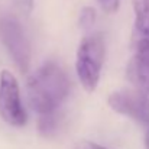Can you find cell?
Here are the masks:
<instances>
[{"label":"cell","instance_id":"cell-1","mask_svg":"<svg viewBox=\"0 0 149 149\" xmlns=\"http://www.w3.org/2000/svg\"><path fill=\"white\" fill-rule=\"evenodd\" d=\"M70 88L71 83L64 68L55 61H48L29 77L26 96L31 107L41 116L56 111L65 101Z\"/></svg>","mask_w":149,"mask_h":149},{"label":"cell","instance_id":"cell-2","mask_svg":"<svg viewBox=\"0 0 149 149\" xmlns=\"http://www.w3.org/2000/svg\"><path fill=\"white\" fill-rule=\"evenodd\" d=\"M106 44L100 33H91L81 41L77 49L75 71L81 87L87 93H93L99 86Z\"/></svg>","mask_w":149,"mask_h":149},{"label":"cell","instance_id":"cell-3","mask_svg":"<svg viewBox=\"0 0 149 149\" xmlns=\"http://www.w3.org/2000/svg\"><path fill=\"white\" fill-rule=\"evenodd\" d=\"M0 38L12 61L20 72H28L31 67V45L20 22L13 16L0 20Z\"/></svg>","mask_w":149,"mask_h":149},{"label":"cell","instance_id":"cell-4","mask_svg":"<svg viewBox=\"0 0 149 149\" xmlns=\"http://www.w3.org/2000/svg\"><path fill=\"white\" fill-rule=\"evenodd\" d=\"M0 116L13 127H22L28 122L17 80L7 70L0 72Z\"/></svg>","mask_w":149,"mask_h":149},{"label":"cell","instance_id":"cell-5","mask_svg":"<svg viewBox=\"0 0 149 149\" xmlns=\"http://www.w3.org/2000/svg\"><path fill=\"white\" fill-rule=\"evenodd\" d=\"M107 104L122 116L146 126L149 123V96L142 88H122L109 94Z\"/></svg>","mask_w":149,"mask_h":149},{"label":"cell","instance_id":"cell-6","mask_svg":"<svg viewBox=\"0 0 149 149\" xmlns=\"http://www.w3.org/2000/svg\"><path fill=\"white\" fill-rule=\"evenodd\" d=\"M135 55L127 65V78L138 88L149 84V39L135 41Z\"/></svg>","mask_w":149,"mask_h":149},{"label":"cell","instance_id":"cell-7","mask_svg":"<svg viewBox=\"0 0 149 149\" xmlns=\"http://www.w3.org/2000/svg\"><path fill=\"white\" fill-rule=\"evenodd\" d=\"M135 10L136 41L149 39V0H132Z\"/></svg>","mask_w":149,"mask_h":149},{"label":"cell","instance_id":"cell-8","mask_svg":"<svg viewBox=\"0 0 149 149\" xmlns=\"http://www.w3.org/2000/svg\"><path fill=\"white\" fill-rule=\"evenodd\" d=\"M59 127V114L58 111L41 114L38 119V130L42 136H52Z\"/></svg>","mask_w":149,"mask_h":149},{"label":"cell","instance_id":"cell-9","mask_svg":"<svg viewBox=\"0 0 149 149\" xmlns=\"http://www.w3.org/2000/svg\"><path fill=\"white\" fill-rule=\"evenodd\" d=\"M97 19V10L91 6H84L78 15V26L83 31H90Z\"/></svg>","mask_w":149,"mask_h":149},{"label":"cell","instance_id":"cell-10","mask_svg":"<svg viewBox=\"0 0 149 149\" xmlns=\"http://www.w3.org/2000/svg\"><path fill=\"white\" fill-rule=\"evenodd\" d=\"M97 3L106 13H114L119 9L120 0H97Z\"/></svg>","mask_w":149,"mask_h":149},{"label":"cell","instance_id":"cell-11","mask_svg":"<svg viewBox=\"0 0 149 149\" xmlns=\"http://www.w3.org/2000/svg\"><path fill=\"white\" fill-rule=\"evenodd\" d=\"M19 10H22L25 15H29L32 10H33V4H35V0H15Z\"/></svg>","mask_w":149,"mask_h":149},{"label":"cell","instance_id":"cell-12","mask_svg":"<svg viewBox=\"0 0 149 149\" xmlns=\"http://www.w3.org/2000/svg\"><path fill=\"white\" fill-rule=\"evenodd\" d=\"M74 149H107L104 148V146H101L99 143H94V142H90V141H81V142H78Z\"/></svg>","mask_w":149,"mask_h":149},{"label":"cell","instance_id":"cell-13","mask_svg":"<svg viewBox=\"0 0 149 149\" xmlns=\"http://www.w3.org/2000/svg\"><path fill=\"white\" fill-rule=\"evenodd\" d=\"M145 127H146V132H145V149H149V123Z\"/></svg>","mask_w":149,"mask_h":149},{"label":"cell","instance_id":"cell-14","mask_svg":"<svg viewBox=\"0 0 149 149\" xmlns=\"http://www.w3.org/2000/svg\"><path fill=\"white\" fill-rule=\"evenodd\" d=\"M148 87H149V84H148Z\"/></svg>","mask_w":149,"mask_h":149}]
</instances>
